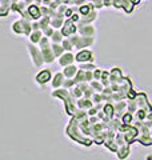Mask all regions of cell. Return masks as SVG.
<instances>
[{
    "instance_id": "obj_1",
    "label": "cell",
    "mask_w": 152,
    "mask_h": 160,
    "mask_svg": "<svg viewBox=\"0 0 152 160\" xmlns=\"http://www.w3.org/2000/svg\"><path fill=\"white\" fill-rule=\"evenodd\" d=\"M49 79H51V72L47 71V69H44V71H42L36 76V82L40 84H44V83H47Z\"/></svg>"
},
{
    "instance_id": "obj_2",
    "label": "cell",
    "mask_w": 152,
    "mask_h": 160,
    "mask_svg": "<svg viewBox=\"0 0 152 160\" xmlns=\"http://www.w3.org/2000/svg\"><path fill=\"white\" fill-rule=\"evenodd\" d=\"M88 59H91V52H88V51H83L78 55L79 62H85V60H88Z\"/></svg>"
},
{
    "instance_id": "obj_3",
    "label": "cell",
    "mask_w": 152,
    "mask_h": 160,
    "mask_svg": "<svg viewBox=\"0 0 152 160\" xmlns=\"http://www.w3.org/2000/svg\"><path fill=\"white\" fill-rule=\"evenodd\" d=\"M63 59H64V60H60V63H62L63 66H64L65 63H68L69 60H72V55H69V53H68V55H65V56H64Z\"/></svg>"
}]
</instances>
